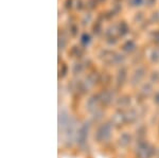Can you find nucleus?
Instances as JSON below:
<instances>
[{"label":"nucleus","instance_id":"f257e3e1","mask_svg":"<svg viewBox=\"0 0 159 158\" xmlns=\"http://www.w3.org/2000/svg\"><path fill=\"white\" fill-rule=\"evenodd\" d=\"M110 132H111L110 125L108 123H105L103 125L99 126L98 131L94 135V138L98 140V142H104L105 140H107L110 137V134H111Z\"/></svg>","mask_w":159,"mask_h":158},{"label":"nucleus","instance_id":"7ed1b4c3","mask_svg":"<svg viewBox=\"0 0 159 158\" xmlns=\"http://www.w3.org/2000/svg\"><path fill=\"white\" fill-rule=\"evenodd\" d=\"M119 141L122 147H126L130 142V136L129 134H123V135H121V137H120Z\"/></svg>","mask_w":159,"mask_h":158},{"label":"nucleus","instance_id":"20e7f679","mask_svg":"<svg viewBox=\"0 0 159 158\" xmlns=\"http://www.w3.org/2000/svg\"><path fill=\"white\" fill-rule=\"evenodd\" d=\"M119 102L121 103V106H127L130 103V99H120Z\"/></svg>","mask_w":159,"mask_h":158},{"label":"nucleus","instance_id":"f03ea898","mask_svg":"<svg viewBox=\"0 0 159 158\" xmlns=\"http://www.w3.org/2000/svg\"><path fill=\"white\" fill-rule=\"evenodd\" d=\"M99 101H100V99H94V98H91V99H89V101H88V109L90 111H96L97 109V105H98V103H99Z\"/></svg>","mask_w":159,"mask_h":158}]
</instances>
